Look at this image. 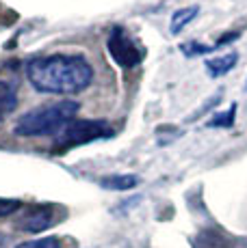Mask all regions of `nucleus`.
Listing matches in <instances>:
<instances>
[{"label": "nucleus", "instance_id": "ddd939ff", "mask_svg": "<svg viewBox=\"0 0 247 248\" xmlns=\"http://www.w3.org/2000/svg\"><path fill=\"white\" fill-rule=\"evenodd\" d=\"M20 209V201H11V199H0V218L9 216V214Z\"/></svg>", "mask_w": 247, "mask_h": 248}, {"label": "nucleus", "instance_id": "9b49d317", "mask_svg": "<svg viewBox=\"0 0 247 248\" xmlns=\"http://www.w3.org/2000/svg\"><path fill=\"white\" fill-rule=\"evenodd\" d=\"M234 112H236V106H230V110H228V112L215 114L217 119H212L208 125H211V127H228V125H232V121H234Z\"/></svg>", "mask_w": 247, "mask_h": 248}, {"label": "nucleus", "instance_id": "7ed1b4c3", "mask_svg": "<svg viewBox=\"0 0 247 248\" xmlns=\"http://www.w3.org/2000/svg\"><path fill=\"white\" fill-rule=\"evenodd\" d=\"M113 134V127L104 119H72L61 130V134L52 138V154H65L80 145H89L100 138H108Z\"/></svg>", "mask_w": 247, "mask_h": 248}, {"label": "nucleus", "instance_id": "423d86ee", "mask_svg": "<svg viewBox=\"0 0 247 248\" xmlns=\"http://www.w3.org/2000/svg\"><path fill=\"white\" fill-rule=\"evenodd\" d=\"M18 84L13 80H0V123L18 108Z\"/></svg>", "mask_w": 247, "mask_h": 248}, {"label": "nucleus", "instance_id": "0eeeda50", "mask_svg": "<svg viewBox=\"0 0 247 248\" xmlns=\"http://www.w3.org/2000/svg\"><path fill=\"white\" fill-rule=\"evenodd\" d=\"M236 63H239V54H236V52H230V54H223V56H219V59L208 61L206 69L212 78H221V76H226L228 71L234 69Z\"/></svg>", "mask_w": 247, "mask_h": 248}, {"label": "nucleus", "instance_id": "9d476101", "mask_svg": "<svg viewBox=\"0 0 247 248\" xmlns=\"http://www.w3.org/2000/svg\"><path fill=\"white\" fill-rule=\"evenodd\" d=\"M16 248H61V240L59 237H37V240H28L18 244Z\"/></svg>", "mask_w": 247, "mask_h": 248}, {"label": "nucleus", "instance_id": "20e7f679", "mask_svg": "<svg viewBox=\"0 0 247 248\" xmlns=\"http://www.w3.org/2000/svg\"><path fill=\"white\" fill-rule=\"evenodd\" d=\"M108 54L115 61V65H120L122 69H132L143 61L145 56V47L141 46V41L135 35L126 31L124 26H115L108 35L106 41Z\"/></svg>", "mask_w": 247, "mask_h": 248}, {"label": "nucleus", "instance_id": "f257e3e1", "mask_svg": "<svg viewBox=\"0 0 247 248\" xmlns=\"http://www.w3.org/2000/svg\"><path fill=\"white\" fill-rule=\"evenodd\" d=\"M31 87L44 95H76L93 82V67L83 54L54 52L26 61Z\"/></svg>", "mask_w": 247, "mask_h": 248}, {"label": "nucleus", "instance_id": "6e6552de", "mask_svg": "<svg viewBox=\"0 0 247 248\" xmlns=\"http://www.w3.org/2000/svg\"><path fill=\"white\" fill-rule=\"evenodd\" d=\"M197 13H199L197 4H191V7H187V9H178V11H174V16H172V32L174 35H178L184 26H189V24L197 17Z\"/></svg>", "mask_w": 247, "mask_h": 248}, {"label": "nucleus", "instance_id": "1a4fd4ad", "mask_svg": "<svg viewBox=\"0 0 247 248\" xmlns=\"http://www.w3.org/2000/svg\"><path fill=\"white\" fill-rule=\"evenodd\" d=\"M139 184L135 175H108V177L100 179V186L106 190H130Z\"/></svg>", "mask_w": 247, "mask_h": 248}, {"label": "nucleus", "instance_id": "f8f14e48", "mask_svg": "<svg viewBox=\"0 0 247 248\" xmlns=\"http://www.w3.org/2000/svg\"><path fill=\"white\" fill-rule=\"evenodd\" d=\"M180 50H182V54H187V56H197V54H206V52H211V50H215L212 46H204V44H197V41H191V44H187V46H180Z\"/></svg>", "mask_w": 247, "mask_h": 248}, {"label": "nucleus", "instance_id": "f03ea898", "mask_svg": "<svg viewBox=\"0 0 247 248\" xmlns=\"http://www.w3.org/2000/svg\"><path fill=\"white\" fill-rule=\"evenodd\" d=\"M80 110V104L74 99H59L54 104H44L39 108L24 112L18 119L16 132L22 138H41V136H52L61 134L65 125L72 119H76V114Z\"/></svg>", "mask_w": 247, "mask_h": 248}, {"label": "nucleus", "instance_id": "39448f33", "mask_svg": "<svg viewBox=\"0 0 247 248\" xmlns=\"http://www.w3.org/2000/svg\"><path fill=\"white\" fill-rule=\"evenodd\" d=\"M52 225H54V209H52V205H35V207L28 209L24 220L20 222V227L28 233H39Z\"/></svg>", "mask_w": 247, "mask_h": 248}]
</instances>
